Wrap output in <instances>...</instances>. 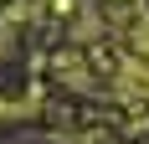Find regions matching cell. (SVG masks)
Returning <instances> with one entry per match:
<instances>
[{"label":"cell","instance_id":"cell-1","mask_svg":"<svg viewBox=\"0 0 149 144\" xmlns=\"http://www.w3.org/2000/svg\"><path fill=\"white\" fill-rule=\"evenodd\" d=\"M123 93L129 98H149V62H123Z\"/></svg>","mask_w":149,"mask_h":144}]
</instances>
